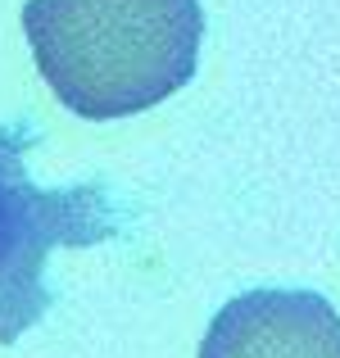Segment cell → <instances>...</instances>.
<instances>
[{
  "instance_id": "cell-1",
  "label": "cell",
  "mask_w": 340,
  "mask_h": 358,
  "mask_svg": "<svg viewBox=\"0 0 340 358\" xmlns=\"http://www.w3.org/2000/svg\"><path fill=\"white\" fill-rule=\"evenodd\" d=\"M36 73L64 109L109 122L164 105L195 78L200 0H27Z\"/></svg>"
},
{
  "instance_id": "cell-2",
  "label": "cell",
  "mask_w": 340,
  "mask_h": 358,
  "mask_svg": "<svg viewBox=\"0 0 340 358\" xmlns=\"http://www.w3.org/2000/svg\"><path fill=\"white\" fill-rule=\"evenodd\" d=\"M27 131L0 127V345H14L50 308V250H87L113 236V209L91 182L41 191L27 177Z\"/></svg>"
},
{
  "instance_id": "cell-3",
  "label": "cell",
  "mask_w": 340,
  "mask_h": 358,
  "mask_svg": "<svg viewBox=\"0 0 340 358\" xmlns=\"http://www.w3.org/2000/svg\"><path fill=\"white\" fill-rule=\"evenodd\" d=\"M200 358H340V313L313 290H245L218 308Z\"/></svg>"
}]
</instances>
